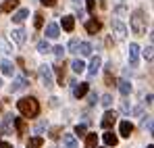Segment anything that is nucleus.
<instances>
[{"label":"nucleus","mask_w":154,"mask_h":148,"mask_svg":"<svg viewBox=\"0 0 154 148\" xmlns=\"http://www.w3.org/2000/svg\"><path fill=\"white\" fill-rule=\"evenodd\" d=\"M19 111L25 115V117H38L40 115V102L33 98V96H27V98H21L17 102Z\"/></svg>","instance_id":"f257e3e1"},{"label":"nucleus","mask_w":154,"mask_h":148,"mask_svg":"<svg viewBox=\"0 0 154 148\" xmlns=\"http://www.w3.org/2000/svg\"><path fill=\"white\" fill-rule=\"evenodd\" d=\"M129 25H131V31L135 36H142L146 31V17H144V11L137 8L131 13V19H129Z\"/></svg>","instance_id":"f03ea898"},{"label":"nucleus","mask_w":154,"mask_h":148,"mask_svg":"<svg viewBox=\"0 0 154 148\" xmlns=\"http://www.w3.org/2000/svg\"><path fill=\"white\" fill-rule=\"evenodd\" d=\"M40 77H42V83L46 88H52L54 86V79H52V67L50 65H42L40 67Z\"/></svg>","instance_id":"7ed1b4c3"},{"label":"nucleus","mask_w":154,"mask_h":148,"mask_svg":"<svg viewBox=\"0 0 154 148\" xmlns=\"http://www.w3.org/2000/svg\"><path fill=\"white\" fill-rule=\"evenodd\" d=\"M110 27H112V31H115L117 40H125V38H127V27L121 23V21H117V19H115V21L110 23Z\"/></svg>","instance_id":"20e7f679"},{"label":"nucleus","mask_w":154,"mask_h":148,"mask_svg":"<svg viewBox=\"0 0 154 148\" xmlns=\"http://www.w3.org/2000/svg\"><path fill=\"white\" fill-rule=\"evenodd\" d=\"M137 63H140V46L137 44H129V65L137 67Z\"/></svg>","instance_id":"39448f33"},{"label":"nucleus","mask_w":154,"mask_h":148,"mask_svg":"<svg viewBox=\"0 0 154 148\" xmlns=\"http://www.w3.org/2000/svg\"><path fill=\"white\" fill-rule=\"evenodd\" d=\"M115 121H117V113H112V111H106L104 113V119H102V129H110L112 125H115Z\"/></svg>","instance_id":"423d86ee"},{"label":"nucleus","mask_w":154,"mask_h":148,"mask_svg":"<svg viewBox=\"0 0 154 148\" xmlns=\"http://www.w3.org/2000/svg\"><path fill=\"white\" fill-rule=\"evenodd\" d=\"M58 36H60V27H58L56 23L46 25V38H48V40H56Z\"/></svg>","instance_id":"0eeeda50"},{"label":"nucleus","mask_w":154,"mask_h":148,"mask_svg":"<svg viewBox=\"0 0 154 148\" xmlns=\"http://www.w3.org/2000/svg\"><path fill=\"white\" fill-rule=\"evenodd\" d=\"M88 90H90L88 83H77L75 88H73V96H75V98H83V96L88 94Z\"/></svg>","instance_id":"6e6552de"},{"label":"nucleus","mask_w":154,"mask_h":148,"mask_svg":"<svg viewBox=\"0 0 154 148\" xmlns=\"http://www.w3.org/2000/svg\"><path fill=\"white\" fill-rule=\"evenodd\" d=\"M117 88H119V92H121L123 96H129V94H131V81H129V79H121V81L117 83Z\"/></svg>","instance_id":"1a4fd4ad"},{"label":"nucleus","mask_w":154,"mask_h":148,"mask_svg":"<svg viewBox=\"0 0 154 148\" xmlns=\"http://www.w3.org/2000/svg\"><path fill=\"white\" fill-rule=\"evenodd\" d=\"M119 134L125 136V138H129V136L133 134V125L129 123V121H121V125H119Z\"/></svg>","instance_id":"9d476101"},{"label":"nucleus","mask_w":154,"mask_h":148,"mask_svg":"<svg viewBox=\"0 0 154 148\" xmlns=\"http://www.w3.org/2000/svg\"><path fill=\"white\" fill-rule=\"evenodd\" d=\"M85 29H88L90 33H98V31L102 29V23H100L98 19H92V21H88V23H85Z\"/></svg>","instance_id":"9b49d317"},{"label":"nucleus","mask_w":154,"mask_h":148,"mask_svg":"<svg viewBox=\"0 0 154 148\" xmlns=\"http://www.w3.org/2000/svg\"><path fill=\"white\" fill-rule=\"evenodd\" d=\"M11 38H13L17 44H25V40H27V36H25V31H23V29H13Z\"/></svg>","instance_id":"f8f14e48"},{"label":"nucleus","mask_w":154,"mask_h":148,"mask_svg":"<svg viewBox=\"0 0 154 148\" xmlns=\"http://www.w3.org/2000/svg\"><path fill=\"white\" fill-rule=\"evenodd\" d=\"M27 15H29V11H27V8H21V11H17V13H15V15H13V23H23V21H25L27 19Z\"/></svg>","instance_id":"ddd939ff"},{"label":"nucleus","mask_w":154,"mask_h":148,"mask_svg":"<svg viewBox=\"0 0 154 148\" xmlns=\"http://www.w3.org/2000/svg\"><path fill=\"white\" fill-rule=\"evenodd\" d=\"M17 6H19V0H4V4L0 6V13H11Z\"/></svg>","instance_id":"4468645a"},{"label":"nucleus","mask_w":154,"mask_h":148,"mask_svg":"<svg viewBox=\"0 0 154 148\" xmlns=\"http://www.w3.org/2000/svg\"><path fill=\"white\" fill-rule=\"evenodd\" d=\"M102 138H104V142H106V146H117V142H119L117 134H112V131H108V129H106V134H104Z\"/></svg>","instance_id":"2eb2a0df"},{"label":"nucleus","mask_w":154,"mask_h":148,"mask_svg":"<svg viewBox=\"0 0 154 148\" xmlns=\"http://www.w3.org/2000/svg\"><path fill=\"white\" fill-rule=\"evenodd\" d=\"M63 144H65V148H77V140L73 134H65L63 136Z\"/></svg>","instance_id":"dca6fc26"},{"label":"nucleus","mask_w":154,"mask_h":148,"mask_svg":"<svg viewBox=\"0 0 154 148\" xmlns=\"http://www.w3.org/2000/svg\"><path fill=\"white\" fill-rule=\"evenodd\" d=\"M25 88V77H15V81L11 83V92H19Z\"/></svg>","instance_id":"f3484780"},{"label":"nucleus","mask_w":154,"mask_h":148,"mask_svg":"<svg viewBox=\"0 0 154 148\" xmlns=\"http://www.w3.org/2000/svg\"><path fill=\"white\" fill-rule=\"evenodd\" d=\"M100 63H102L100 56H92V61H90V69H88V71H90L92 75H96V73H98V69H100Z\"/></svg>","instance_id":"a211bd4d"},{"label":"nucleus","mask_w":154,"mask_h":148,"mask_svg":"<svg viewBox=\"0 0 154 148\" xmlns=\"http://www.w3.org/2000/svg\"><path fill=\"white\" fill-rule=\"evenodd\" d=\"M13 123H15V127H17V131H19V134H25V131H27V123H25V119H23V117H15V119H13Z\"/></svg>","instance_id":"6ab92c4d"},{"label":"nucleus","mask_w":154,"mask_h":148,"mask_svg":"<svg viewBox=\"0 0 154 148\" xmlns=\"http://www.w3.org/2000/svg\"><path fill=\"white\" fill-rule=\"evenodd\" d=\"M0 69H2V73H4V75L13 77V71H15L13 63H8V61H2V63H0Z\"/></svg>","instance_id":"aec40b11"},{"label":"nucleus","mask_w":154,"mask_h":148,"mask_svg":"<svg viewBox=\"0 0 154 148\" xmlns=\"http://www.w3.org/2000/svg\"><path fill=\"white\" fill-rule=\"evenodd\" d=\"M98 144V136L96 134H88L85 136V148H96Z\"/></svg>","instance_id":"412c9836"},{"label":"nucleus","mask_w":154,"mask_h":148,"mask_svg":"<svg viewBox=\"0 0 154 148\" xmlns=\"http://www.w3.org/2000/svg\"><path fill=\"white\" fill-rule=\"evenodd\" d=\"M73 27H75V19L73 17H63V29L65 31H73Z\"/></svg>","instance_id":"4be33fe9"},{"label":"nucleus","mask_w":154,"mask_h":148,"mask_svg":"<svg viewBox=\"0 0 154 148\" xmlns=\"http://www.w3.org/2000/svg\"><path fill=\"white\" fill-rule=\"evenodd\" d=\"M42 144H44V138L35 136V138H29V142H27V148H42Z\"/></svg>","instance_id":"5701e85b"},{"label":"nucleus","mask_w":154,"mask_h":148,"mask_svg":"<svg viewBox=\"0 0 154 148\" xmlns=\"http://www.w3.org/2000/svg\"><path fill=\"white\" fill-rule=\"evenodd\" d=\"M79 52H81L83 56H90V54H92V44H88V42H79Z\"/></svg>","instance_id":"b1692460"},{"label":"nucleus","mask_w":154,"mask_h":148,"mask_svg":"<svg viewBox=\"0 0 154 148\" xmlns=\"http://www.w3.org/2000/svg\"><path fill=\"white\" fill-rule=\"evenodd\" d=\"M50 44H48V40H40L38 42V52H42V54H46V52H50Z\"/></svg>","instance_id":"393cba45"},{"label":"nucleus","mask_w":154,"mask_h":148,"mask_svg":"<svg viewBox=\"0 0 154 148\" xmlns=\"http://www.w3.org/2000/svg\"><path fill=\"white\" fill-rule=\"evenodd\" d=\"M11 123H13V115H6L4 121H2V131H4V134L11 131Z\"/></svg>","instance_id":"a878e982"},{"label":"nucleus","mask_w":154,"mask_h":148,"mask_svg":"<svg viewBox=\"0 0 154 148\" xmlns=\"http://www.w3.org/2000/svg\"><path fill=\"white\" fill-rule=\"evenodd\" d=\"M33 27H35V29H42V27H44V15H42V13H35V19H33Z\"/></svg>","instance_id":"bb28decb"},{"label":"nucleus","mask_w":154,"mask_h":148,"mask_svg":"<svg viewBox=\"0 0 154 148\" xmlns=\"http://www.w3.org/2000/svg\"><path fill=\"white\" fill-rule=\"evenodd\" d=\"M71 67H73V71H75V73H83V69H85L83 61H79V58H75V61H73V65H71Z\"/></svg>","instance_id":"cd10ccee"},{"label":"nucleus","mask_w":154,"mask_h":148,"mask_svg":"<svg viewBox=\"0 0 154 148\" xmlns=\"http://www.w3.org/2000/svg\"><path fill=\"white\" fill-rule=\"evenodd\" d=\"M54 73H56V79H58V81H60V86H63V79H65V67H63V65L54 67Z\"/></svg>","instance_id":"c85d7f7f"},{"label":"nucleus","mask_w":154,"mask_h":148,"mask_svg":"<svg viewBox=\"0 0 154 148\" xmlns=\"http://www.w3.org/2000/svg\"><path fill=\"white\" fill-rule=\"evenodd\" d=\"M69 52L79 54V40H71V44H69Z\"/></svg>","instance_id":"c756f323"},{"label":"nucleus","mask_w":154,"mask_h":148,"mask_svg":"<svg viewBox=\"0 0 154 148\" xmlns=\"http://www.w3.org/2000/svg\"><path fill=\"white\" fill-rule=\"evenodd\" d=\"M50 52H54V56H56L58 61H60V58L65 56V48H63V46H56V48H52Z\"/></svg>","instance_id":"7c9ffc66"},{"label":"nucleus","mask_w":154,"mask_h":148,"mask_svg":"<svg viewBox=\"0 0 154 148\" xmlns=\"http://www.w3.org/2000/svg\"><path fill=\"white\" fill-rule=\"evenodd\" d=\"M110 104H112V96H110V94H104V96H102V106L108 109Z\"/></svg>","instance_id":"2f4dec72"},{"label":"nucleus","mask_w":154,"mask_h":148,"mask_svg":"<svg viewBox=\"0 0 154 148\" xmlns=\"http://www.w3.org/2000/svg\"><path fill=\"white\" fill-rule=\"evenodd\" d=\"M85 6H88V13H94L96 11V0H85Z\"/></svg>","instance_id":"473e14b6"},{"label":"nucleus","mask_w":154,"mask_h":148,"mask_svg":"<svg viewBox=\"0 0 154 148\" xmlns=\"http://www.w3.org/2000/svg\"><path fill=\"white\" fill-rule=\"evenodd\" d=\"M75 134L79 136V138H81V136H85V125H83V123L77 125V127H75Z\"/></svg>","instance_id":"72a5a7b5"},{"label":"nucleus","mask_w":154,"mask_h":148,"mask_svg":"<svg viewBox=\"0 0 154 148\" xmlns=\"http://www.w3.org/2000/svg\"><path fill=\"white\" fill-rule=\"evenodd\" d=\"M144 56H146V61H148V63L152 61V46H148V48L144 50Z\"/></svg>","instance_id":"f704fd0d"},{"label":"nucleus","mask_w":154,"mask_h":148,"mask_svg":"<svg viewBox=\"0 0 154 148\" xmlns=\"http://www.w3.org/2000/svg\"><path fill=\"white\" fill-rule=\"evenodd\" d=\"M58 136H60V127H54V129L50 131V138H52V140H56Z\"/></svg>","instance_id":"c9c22d12"},{"label":"nucleus","mask_w":154,"mask_h":148,"mask_svg":"<svg viewBox=\"0 0 154 148\" xmlns=\"http://www.w3.org/2000/svg\"><path fill=\"white\" fill-rule=\"evenodd\" d=\"M146 129H148V131H150V134H152V129H154V123H152V119H146Z\"/></svg>","instance_id":"e433bc0d"},{"label":"nucleus","mask_w":154,"mask_h":148,"mask_svg":"<svg viewBox=\"0 0 154 148\" xmlns=\"http://www.w3.org/2000/svg\"><path fill=\"white\" fill-rule=\"evenodd\" d=\"M44 127H46V121H40V123L35 125V131L40 134V131H44Z\"/></svg>","instance_id":"4c0bfd02"},{"label":"nucleus","mask_w":154,"mask_h":148,"mask_svg":"<svg viewBox=\"0 0 154 148\" xmlns=\"http://www.w3.org/2000/svg\"><path fill=\"white\" fill-rule=\"evenodd\" d=\"M40 2H42L44 6H54V4H56V0H40Z\"/></svg>","instance_id":"58836bf2"},{"label":"nucleus","mask_w":154,"mask_h":148,"mask_svg":"<svg viewBox=\"0 0 154 148\" xmlns=\"http://www.w3.org/2000/svg\"><path fill=\"white\" fill-rule=\"evenodd\" d=\"M121 109H123V113H129V102H127V100L121 102Z\"/></svg>","instance_id":"ea45409f"},{"label":"nucleus","mask_w":154,"mask_h":148,"mask_svg":"<svg viewBox=\"0 0 154 148\" xmlns=\"http://www.w3.org/2000/svg\"><path fill=\"white\" fill-rule=\"evenodd\" d=\"M0 48L4 50V52H8V50H11V48H8V44H6L4 40H0Z\"/></svg>","instance_id":"a19ab883"},{"label":"nucleus","mask_w":154,"mask_h":148,"mask_svg":"<svg viewBox=\"0 0 154 148\" xmlns=\"http://www.w3.org/2000/svg\"><path fill=\"white\" fill-rule=\"evenodd\" d=\"M115 13H117V15H125V8H123V6H117Z\"/></svg>","instance_id":"79ce46f5"},{"label":"nucleus","mask_w":154,"mask_h":148,"mask_svg":"<svg viewBox=\"0 0 154 148\" xmlns=\"http://www.w3.org/2000/svg\"><path fill=\"white\" fill-rule=\"evenodd\" d=\"M106 83L112 86V77H110V71H106Z\"/></svg>","instance_id":"37998d69"},{"label":"nucleus","mask_w":154,"mask_h":148,"mask_svg":"<svg viewBox=\"0 0 154 148\" xmlns=\"http://www.w3.org/2000/svg\"><path fill=\"white\" fill-rule=\"evenodd\" d=\"M96 100H98L96 94H90V104H96Z\"/></svg>","instance_id":"c03bdc74"},{"label":"nucleus","mask_w":154,"mask_h":148,"mask_svg":"<svg viewBox=\"0 0 154 148\" xmlns=\"http://www.w3.org/2000/svg\"><path fill=\"white\" fill-rule=\"evenodd\" d=\"M146 104H148V106H152V94H148V98H146Z\"/></svg>","instance_id":"a18cd8bd"},{"label":"nucleus","mask_w":154,"mask_h":148,"mask_svg":"<svg viewBox=\"0 0 154 148\" xmlns=\"http://www.w3.org/2000/svg\"><path fill=\"white\" fill-rule=\"evenodd\" d=\"M0 148H13V146H11L8 142H0Z\"/></svg>","instance_id":"49530a36"},{"label":"nucleus","mask_w":154,"mask_h":148,"mask_svg":"<svg viewBox=\"0 0 154 148\" xmlns=\"http://www.w3.org/2000/svg\"><path fill=\"white\" fill-rule=\"evenodd\" d=\"M121 2H131V0H121Z\"/></svg>","instance_id":"de8ad7c7"},{"label":"nucleus","mask_w":154,"mask_h":148,"mask_svg":"<svg viewBox=\"0 0 154 148\" xmlns=\"http://www.w3.org/2000/svg\"><path fill=\"white\" fill-rule=\"evenodd\" d=\"M0 88H2V79H0Z\"/></svg>","instance_id":"09e8293b"},{"label":"nucleus","mask_w":154,"mask_h":148,"mask_svg":"<svg viewBox=\"0 0 154 148\" xmlns=\"http://www.w3.org/2000/svg\"><path fill=\"white\" fill-rule=\"evenodd\" d=\"M148 148H154V146H152V144H150V146H148Z\"/></svg>","instance_id":"8fccbe9b"},{"label":"nucleus","mask_w":154,"mask_h":148,"mask_svg":"<svg viewBox=\"0 0 154 148\" xmlns=\"http://www.w3.org/2000/svg\"><path fill=\"white\" fill-rule=\"evenodd\" d=\"M0 111H2V106H0Z\"/></svg>","instance_id":"3c124183"},{"label":"nucleus","mask_w":154,"mask_h":148,"mask_svg":"<svg viewBox=\"0 0 154 148\" xmlns=\"http://www.w3.org/2000/svg\"><path fill=\"white\" fill-rule=\"evenodd\" d=\"M106 148H108V146H106Z\"/></svg>","instance_id":"603ef678"}]
</instances>
